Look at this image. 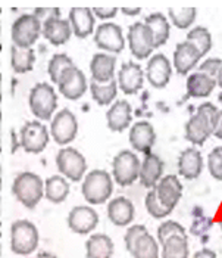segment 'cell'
<instances>
[{
	"label": "cell",
	"mask_w": 222,
	"mask_h": 258,
	"mask_svg": "<svg viewBox=\"0 0 222 258\" xmlns=\"http://www.w3.org/2000/svg\"><path fill=\"white\" fill-rule=\"evenodd\" d=\"M12 194L25 208L34 210L44 198V181L36 173L24 171L14 180Z\"/></svg>",
	"instance_id": "cell-1"
},
{
	"label": "cell",
	"mask_w": 222,
	"mask_h": 258,
	"mask_svg": "<svg viewBox=\"0 0 222 258\" xmlns=\"http://www.w3.org/2000/svg\"><path fill=\"white\" fill-rule=\"evenodd\" d=\"M114 192V179L104 170H91L82 179L81 194L91 205H100L110 198Z\"/></svg>",
	"instance_id": "cell-2"
},
{
	"label": "cell",
	"mask_w": 222,
	"mask_h": 258,
	"mask_svg": "<svg viewBox=\"0 0 222 258\" xmlns=\"http://www.w3.org/2000/svg\"><path fill=\"white\" fill-rule=\"evenodd\" d=\"M28 105L37 121H50L58 109V95L52 84L39 83L30 90Z\"/></svg>",
	"instance_id": "cell-3"
},
{
	"label": "cell",
	"mask_w": 222,
	"mask_h": 258,
	"mask_svg": "<svg viewBox=\"0 0 222 258\" xmlns=\"http://www.w3.org/2000/svg\"><path fill=\"white\" fill-rule=\"evenodd\" d=\"M39 230L28 220H18L11 226V248L17 255H30L39 246Z\"/></svg>",
	"instance_id": "cell-4"
},
{
	"label": "cell",
	"mask_w": 222,
	"mask_h": 258,
	"mask_svg": "<svg viewBox=\"0 0 222 258\" xmlns=\"http://www.w3.org/2000/svg\"><path fill=\"white\" fill-rule=\"evenodd\" d=\"M56 167L68 181H81L87 174V161L80 151L65 146L56 154Z\"/></svg>",
	"instance_id": "cell-5"
},
{
	"label": "cell",
	"mask_w": 222,
	"mask_h": 258,
	"mask_svg": "<svg viewBox=\"0 0 222 258\" xmlns=\"http://www.w3.org/2000/svg\"><path fill=\"white\" fill-rule=\"evenodd\" d=\"M140 159L133 151H121L112 161V179L125 187L133 184L140 174Z\"/></svg>",
	"instance_id": "cell-6"
},
{
	"label": "cell",
	"mask_w": 222,
	"mask_h": 258,
	"mask_svg": "<svg viewBox=\"0 0 222 258\" xmlns=\"http://www.w3.org/2000/svg\"><path fill=\"white\" fill-rule=\"evenodd\" d=\"M50 138L58 145L66 146L77 138L78 133V121L74 112L68 108H63L58 111L53 118L50 119V128H49Z\"/></svg>",
	"instance_id": "cell-7"
},
{
	"label": "cell",
	"mask_w": 222,
	"mask_h": 258,
	"mask_svg": "<svg viewBox=\"0 0 222 258\" xmlns=\"http://www.w3.org/2000/svg\"><path fill=\"white\" fill-rule=\"evenodd\" d=\"M50 140V133L41 121H27L20 130V146L28 154H41Z\"/></svg>",
	"instance_id": "cell-8"
},
{
	"label": "cell",
	"mask_w": 222,
	"mask_h": 258,
	"mask_svg": "<svg viewBox=\"0 0 222 258\" xmlns=\"http://www.w3.org/2000/svg\"><path fill=\"white\" fill-rule=\"evenodd\" d=\"M41 36V24L33 14L18 17L12 24L11 39L18 47H33Z\"/></svg>",
	"instance_id": "cell-9"
},
{
	"label": "cell",
	"mask_w": 222,
	"mask_h": 258,
	"mask_svg": "<svg viewBox=\"0 0 222 258\" xmlns=\"http://www.w3.org/2000/svg\"><path fill=\"white\" fill-rule=\"evenodd\" d=\"M94 43L104 53H121L125 47L122 28L115 22H103L94 31Z\"/></svg>",
	"instance_id": "cell-10"
},
{
	"label": "cell",
	"mask_w": 222,
	"mask_h": 258,
	"mask_svg": "<svg viewBox=\"0 0 222 258\" xmlns=\"http://www.w3.org/2000/svg\"><path fill=\"white\" fill-rule=\"evenodd\" d=\"M130 52L137 59H147L155 49L153 37L144 22H134L127 34Z\"/></svg>",
	"instance_id": "cell-11"
},
{
	"label": "cell",
	"mask_w": 222,
	"mask_h": 258,
	"mask_svg": "<svg viewBox=\"0 0 222 258\" xmlns=\"http://www.w3.org/2000/svg\"><path fill=\"white\" fill-rule=\"evenodd\" d=\"M68 227L78 235H88L91 233L99 224V214L88 205H77L74 207L68 217H66Z\"/></svg>",
	"instance_id": "cell-12"
},
{
	"label": "cell",
	"mask_w": 222,
	"mask_h": 258,
	"mask_svg": "<svg viewBox=\"0 0 222 258\" xmlns=\"http://www.w3.org/2000/svg\"><path fill=\"white\" fill-rule=\"evenodd\" d=\"M59 93L69 100H78L84 96L88 89V83L85 74L81 71L77 65L71 67L63 76L58 84Z\"/></svg>",
	"instance_id": "cell-13"
},
{
	"label": "cell",
	"mask_w": 222,
	"mask_h": 258,
	"mask_svg": "<svg viewBox=\"0 0 222 258\" xmlns=\"http://www.w3.org/2000/svg\"><path fill=\"white\" fill-rule=\"evenodd\" d=\"M118 89L125 95H136L144 84V71L136 62H124L118 71Z\"/></svg>",
	"instance_id": "cell-14"
},
{
	"label": "cell",
	"mask_w": 222,
	"mask_h": 258,
	"mask_svg": "<svg viewBox=\"0 0 222 258\" xmlns=\"http://www.w3.org/2000/svg\"><path fill=\"white\" fill-rule=\"evenodd\" d=\"M155 190L159 202L169 211H172L178 205L182 197V184L175 174H168L162 177L155 186Z\"/></svg>",
	"instance_id": "cell-15"
},
{
	"label": "cell",
	"mask_w": 222,
	"mask_h": 258,
	"mask_svg": "<svg viewBox=\"0 0 222 258\" xmlns=\"http://www.w3.org/2000/svg\"><path fill=\"white\" fill-rule=\"evenodd\" d=\"M172 76V65L169 59L162 55H153L146 67V79L155 89H163L168 86L169 80Z\"/></svg>",
	"instance_id": "cell-16"
},
{
	"label": "cell",
	"mask_w": 222,
	"mask_h": 258,
	"mask_svg": "<svg viewBox=\"0 0 222 258\" xmlns=\"http://www.w3.org/2000/svg\"><path fill=\"white\" fill-rule=\"evenodd\" d=\"M130 145L134 151L142 152L144 155L152 152V148L156 143L155 127L149 121H139L130 128Z\"/></svg>",
	"instance_id": "cell-17"
},
{
	"label": "cell",
	"mask_w": 222,
	"mask_h": 258,
	"mask_svg": "<svg viewBox=\"0 0 222 258\" xmlns=\"http://www.w3.org/2000/svg\"><path fill=\"white\" fill-rule=\"evenodd\" d=\"M200 58L203 56L194 44L188 43L187 40L181 41L177 44L174 52V68L180 76H187L191 70L197 67Z\"/></svg>",
	"instance_id": "cell-18"
},
{
	"label": "cell",
	"mask_w": 222,
	"mask_h": 258,
	"mask_svg": "<svg viewBox=\"0 0 222 258\" xmlns=\"http://www.w3.org/2000/svg\"><path fill=\"white\" fill-rule=\"evenodd\" d=\"M133 121V108L127 100H115L106 112V124L110 132L122 133Z\"/></svg>",
	"instance_id": "cell-19"
},
{
	"label": "cell",
	"mask_w": 222,
	"mask_h": 258,
	"mask_svg": "<svg viewBox=\"0 0 222 258\" xmlns=\"http://www.w3.org/2000/svg\"><path fill=\"white\" fill-rule=\"evenodd\" d=\"M117 73V56L109 53H94L90 60V74L91 80L96 83H107L115 80Z\"/></svg>",
	"instance_id": "cell-20"
},
{
	"label": "cell",
	"mask_w": 222,
	"mask_h": 258,
	"mask_svg": "<svg viewBox=\"0 0 222 258\" xmlns=\"http://www.w3.org/2000/svg\"><path fill=\"white\" fill-rule=\"evenodd\" d=\"M69 25L72 30V34L78 39H87L94 33V24L96 18L90 8H74L69 12Z\"/></svg>",
	"instance_id": "cell-21"
},
{
	"label": "cell",
	"mask_w": 222,
	"mask_h": 258,
	"mask_svg": "<svg viewBox=\"0 0 222 258\" xmlns=\"http://www.w3.org/2000/svg\"><path fill=\"white\" fill-rule=\"evenodd\" d=\"M212 135V122L206 115L196 112L185 124V139L196 146H202Z\"/></svg>",
	"instance_id": "cell-22"
},
{
	"label": "cell",
	"mask_w": 222,
	"mask_h": 258,
	"mask_svg": "<svg viewBox=\"0 0 222 258\" xmlns=\"http://www.w3.org/2000/svg\"><path fill=\"white\" fill-rule=\"evenodd\" d=\"M203 171L202 152L196 148L184 149L178 157V174L187 180L197 179Z\"/></svg>",
	"instance_id": "cell-23"
},
{
	"label": "cell",
	"mask_w": 222,
	"mask_h": 258,
	"mask_svg": "<svg viewBox=\"0 0 222 258\" xmlns=\"http://www.w3.org/2000/svg\"><path fill=\"white\" fill-rule=\"evenodd\" d=\"M162 174H163V161L156 154L152 152L144 155V159L140 164V174H139L142 186L147 189H153L162 179Z\"/></svg>",
	"instance_id": "cell-24"
},
{
	"label": "cell",
	"mask_w": 222,
	"mask_h": 258,
	"mask_svg": "<svg viewBox=\"0 0 222 258\" xmlns=\"http://www.w3.org/2000/svg\"><path fill=\"white\" fill-rule=\"evenodd\" d=\"M41 36L53 46H62L68 43L72 36L69 21L63 20L61 17V18H55V20L44 22L41 25Z\"/></svg>",
	"instance_id": "cell-25"
},
{
	"label": "cell",
	"mask_w": 222,
	"mask_h": 258,
	"mask_svg": "<svg viewBox=\"0 0 222 258\" xmlns=\"http://www.w3.org/2000/svg\"><path fill=\"white\" fill-rule=\"evenodd\" d=\"M136 210H134V204L128 198L118 197L109 201L107 204V217L115 224V226H128L133 219H134Z\"/></svg>",
	"instance_id": "cell-26"
},
{
	"label": "cell",
	"mask_w": 222,
	"mask_h": 258,
	"mask_svg": "<svg viewBox=\"0 0 222 258\" xmlns=\"http://www.w3.org/2000/svg\"><path fill=\"white\" fill-rule=\"evenodd\" d=\"M114 251V240L104 233H94L85 242L87 258H112Z\"/></svg>",
	"instance_id": "cell-27"
},
{
	"label": "cell",
	"mask_w": 222,
	"mask_h": 258,
	"mask_svg": "<svg viewBox=\"0 0 222 258\" xmlns=\"http://www.w3.org/2000/svg\"><path fill=\"white\" fill-rule=\"evenodd\" d=\"M144 24L147 25L152 37H153V44H155V49L156 47H161L163 46L168 40H169V34H171V25H169V21L165 18L163 14H150L146 20Z\"/></svg>",
	"instance_id": "cell-28"
},
{
	"label": "cell",
	"mask_w": 222,
	"mask_h": 258,
	"mask_svg": "<svg viewBox=\"0 0 222 258\" xmlns=\"http://www.w3.org/2000/svg\"><path fill=\"white\" fill-rule=\"evenodd\" d=\"M216 86V80L203 74V73H194L190 74L185 87H187V93L191 98H207L212 95L213 89Z\"/></svg>",
	"instance_id": "cell-29"
},
{
	"label": "cell",
	"mask_w": 222,
	"mask_h": 258,
	"mask_svg": "<svg viewBox=\"0 0 222 258\" xmlns=\"http://www.w3.org/2000/svg\"><path fill=\"white\" fill-rule=\"evenodd\" d=\"M91 98L94 102L100 106H107L112 105L117 96H118V83L117 80L107 81V83H96V81H90L88 84Z\"/></svg>",
	"instance_id": "cell-30"
},
{
	"label": "cell",
	"mask_w": 222,
	"mask_h": 258,
	"mask_svg": "<svg viewBox=\"0 0 222 258\" xmlns=\"http://www.w3.org/2000/svg\"><path fill=\"white\" fill-rule=\"evenodd\" d=\"M36 62V53L33 47H18L15 44L11 46V65L17 74L30 73Z\"/></svg>",
	"instance_id": "cell-31"
},
{
	"label": "cell",
	"mask_w": 222,
	"mask_h": 258,
	"mask_svg": "<svg viewBox=\"0 0 222 258\" xmlns=\"http://www.w3.org/2000/svg\"><path fill=\"white\" fill-rule=\"evenodd\" d=\"M71 190L69 181L63 176H52L44 181V198L53 204H61L68 198Z\"/></svg>",
	"instance_id": "cell-32"
},
{
	"label": "cell",
	"mask_w": 222,
	"mask_h": 258,
	"mask_svg": "<svg viewBox=\"0 0 222 258\" xmlns=\"http://www.w3.org/2000/svg\"><path fill=\"white\" fill-rule=\"evenodd\" d=\"M130 254L134 258H158L159 257L158 240L153 238L149 232H146L136 240Z\"/></svg>",
	"instance_id": "cell-33"
},
{
	"label": "cell",
	"mask_w": 222,
	"mask_h": 258,
	"mask_svg": "<svg viewBox=\"0 0 222 258\" xmlns=\"http://www.w3.org/2000/svg\"><path fill=\"white\" fill-rule=\"evenodd\" d=\"M74 67V62L72 59L66 55V53H55L50 60H49V65H47V73H49V77L52 80L53 84H59L62 76L71 68Z\"/></svg>",
	"instance_id": "cell-34"
},
{
	"label": "cell",
	"mask_w": 222,
	"mask_h": 258,
	"mask_svg": "<svg viewBox=\"0 0 222 258\" xmlns=\"http://www.w3.org/2000/svg\"><path fill=\"white\" fill-rule=\"evenodd\" d=\"M188 238L172 236L162 245V258H188Z\"/></svg>",
	"instance_id": "cell-35"
},
{
	"label": "cell",
	"mask_w": 222,
	"mask_h": 258,
	"mask_svg": "<svg viewBox=\"0 0 222 258\" xmlns=\"http://www.w3.org/2000/svg\"><path fill=\"white\" fill-rule=\"evenodd\" d=\"M187 41L194 44L202 56L207 55L212 49V36L206 27H196L190 33H187Z\"/></svg>",
	"instance_id": "cell-36"
},
{
	"label": "cell",
	"mask_w": 222,
	"mask_h": 258,
	"mask_svg": "<svg viewBox=\"0 0 222 258\" xmlns=\"http://www.w3.org/2000/svg\"><path fill=\"white\" fill-rule=\"evenodd\" d=\"M168 17L172 21V24L180 28V30H187L188 27L193 25L197 17V9L196 8H181V9H169Z\"/></svg>",
	"instance_id": "cell-37"
},
{
	"label": "cell",
	"mask_w": 222,
	"mask_h": 258,
	"mask_svg": "<svg viewBox=\"0 0 222 258\" xmlns=\"http://www.w3.org/2000/svg\"><path fill=\"white\" fill-rule=\"evenodd\" d=\"M144 204H146L147 213H149L153 219H165L166 216H169V214L172 213V211L166 210L161 202H159L155 187H153V189H149V192H147V195H146V199H144Z\"/></svg>",
	"instance_id": "cell-38"
},
{
	"label": "cell",
	"mask_w": 222,
	"mask_h": 258,
	"mask_svg": "<svg viewBox=\"0 0 222 258\" xmlns=\"http://www.w3.org/2000/svg\"><path fill=\"white\" fill-rule=\"evenodd\" d=\"M172 236H182L187 238V232L182 227L180 223L169 220V221H163L161 226L158 227V240L161 242V245H163L166 240Z\"/></svg>",
	"instance_id": "cell-39"
},
{
	"label": "cell",
	"mask_w": 222,
	"mask_h": 258,
	"mask_svg": "<svg viewBox=\"0 0 222 258\" xmlns=\"http://www.w3.org/2000/svg\"><path fill=\"white\" fill-rule=\"evenodd\" d=\"M207 168L210 176L222 181V146H216L207 157Z\"/></svg>",
	"instance_id": "cell-40"
},
{
	"label": "cell",
	"mask_w": 222,
	"mask_h": 258,
	"mask_svg": "<svg viewBox=\"0 0 222 258\" xmlns=\"http://www.w3.org/2000/svg\"><path fill=\"white\" fill-rule=\"evenodd\" d=\"M222 68V59L221 58H209L204 62L200 63V67L197 68V73H203L209 77L216 80V76Z\"/></svg>",
	"instance_id": "cell-41"
},
{
	"label": "cell",
	"mask_w": 222,
	"mask_h": 258,
	"mask_svg": "<svg viewBox=\"0 0 222 258\" xmlns=\"http://www.w3.org/2000/svg\"><path fill=\"white\" fill-rule=\"evenodd\" d=\"M146 232H147V229H146V226H143V224H134V226H131V227L125 232L124 242H125V248H127L128 252L133 249L136 240L140 238L143 233H146Z\"/></svg>",
	"instance_id": "cell-42"
},
{
	"label": "cell",
	"mask_w": 222,
	"mask_h": 258,
	"mask_svg": "<svg viewBox=\"0 0 222 258\" xmlns=\"http://www.w3.org/2000/svg\"><path fill=\"white\" fill-rule=\"evenodd\" d=\"M33 15L39 20L41 25L44 22L50 20H55V18H61V11L58 8H39L33 12Z\"/></svg>",
	"instance_id": "cell-43"
},
{
	"label": "cell",
	"mask_w": 222,
	"mask_h": 258,
	"mask_svg": "<svg viewBox=\"0 0 222 258\" xmlns=\"http://www.w3.org/2000/svg\"><path fill=\"white\" fill-rule=\"evenodd\" d=\"M91 12H93L94 18L107 21L117 17V14H118V8H114V6H112V8H93V9H91Z\"/></svg>",
	"instance_id": "cell-44"
},
{
	"label": "cell",
	"mask_w": 222,
	"mask_h": 258,
	"mask_svg": "<svg viewBox=\"0 0 222 258\" xmlns=\"http://www.w3.org/2000/svg\"><path fill=\"white\" fill-rule=\"evenodd\" d=\"M212 135L222 140V109H219V112H218V117H216V121L212 128Z\"/></svg>",
	"instance_id": "cell-45"
},
{
	"label": "cell",
	"mask_w": 222,
	"mask_h": 258,
	"mask_svg": "<svg viewBox=\"0 0 222 258\" xmlns=\"http://www.w3.org/2000/svg\"><path fill=\"white\" fill-rule=\"evenodd\" d=\"M193 258H218L216 257V254L212 251V249H207V248H203L200 251H197Z\"/></svg>",
	"instance_id": "cell-46"
},
{
	"label": "cell",
	"mask_w": 222,
	"mask_h": 258,
	"mask_svg": "<svg viewBox=\"0 0 222 258\" xmlns=\"http://www.w3.org/2000/svg\"><path fill=\"white\" fill-rule=\"evenodd\" d=\"M121 12L127 17H136V15H139L142 12V8H139V6H136V8H122Z\"/></svg>",
	"instance_id": "cell-47"
},
{
	"label": "cell",
	"mask_w": 222,
	"mask_h": 258,
	"mask_svg": "<svg viewBox=\"0 0 222 258\" xmlns=\"http://www.w3.org/2000/svg\"><path fill=\"white\" fill-rule=\"evenodd\" d=\"M36 258H58L55 254H52V252H46V251H43V252H40L39 255Z\"/></svg>",
	"instance_id": "cell-48"
},
{
	"label": "cell",
	"mask_w": 222,
	"mask_h": 258,
	"mask_svg": "<svg viewBox=\"0 0 222 258\" xmlns=\"http://www.w3.org/2000/svg\"><path fill=\"white\" fill-rule=\"evenodd\" d=\"M2 217H3V197H2V189H0V224H2Z\"/></svg>",
	"instance_id": "cell-49"
},
{
	"label": "cell",
	"mask_w": 222,
	"mask_h": 258,
	"mask_svg": "<svg viewBox=\"0 0 222 258\" xmlns=\"http://www.w3.org/2000/svg\"><path fill=\"white\" fill-rule=\"evenodd\" d=\"M216 84L219 86L222 89V68L219 70V73H218V76H216Z\"/></svg>",
	"instance_id": "cell-50"
},
{
	"label": "cell",
	"mask_w": 222,
	"mask_h": 258,
	"mask_svg": "<svg viewBox=\"0 0 222 258\" xmlns=\"http://www.w3.org/2000/svg\"><path fill=\"white\" fill-rule=\"evenodd\" d=\"M0 46H2V9H0Z\"/></svg>",
	"instance_id": "cell-51"
},
{
	"label": "cell",
	"mask_w": 222,
	"mask_h": 258,
	"mask_svg": "<svg viewBox=\"0 0 222 258\" xmlns=\"http://www.w3.org/2000/svg\"><path fill=\"white\" fill-rule=\"evenodd\" d=\"M2 249H3V246H2V233H0V258H2Z\"/></svg>",
	"instance_id": "cell-52"
},
{
	"label": "cell",
	"mask_w": 222,
	"mask_h": 258,
	"mask_svg": "<svg viewBox=\"0 0 222 258\" xmlns=\"http://www.w3.org/2000/svg\"><path fill=\"white\" fill-rule=\"evenodd\" d=\"M2 154V152H0ZM0 183H2V164H0Z\"/></svg>",
	"instance_id": "cell-53"
}]
</instances>
